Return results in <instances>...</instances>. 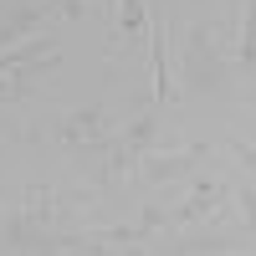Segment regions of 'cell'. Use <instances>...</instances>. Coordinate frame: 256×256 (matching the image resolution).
<instances>
[{
  "label": "cell",
  "instance_id": "obj_13",
  "mask_svg": "<svg viewBox=\"0 0 256 256\" xmlns=\"http://www.w3.org/2000/svg\"><path fill=\"white\" fill-rule=\"evenodd\" d=\"M56 10L67 20H82V10H88V0H56Z\"/></svg>",
  "mask_w": 256,
  "mask_h": 256
},
{
  "label": "cell",
  "instance_id": "obj_12",
  "mask_svg": "<svg viewBox=\"0 0 256 256\" xmlns=\"http://www.w3.org/2000/svg\"><path fill=\"white\" fill-rule=\"evenodd\" d=\"M236 200H241V210H246V226L256 230V190H241Z\"/></svg>",
  "mask_w": 256,
  "mask_h": 256
},
{
  "label": "cell",
  "instance_id": "obj_14",
  "mask_svg": "<svg viewBox=\"0 0 256 256\" xmlns=\"http://www.w3.org/2000/svg\"><path fill=\"white\" fill-rule=\"evenodd\" d=\"M236 159H241L251 174H256V148H251V144H236Z\"/></svg>",
  "mask_w": 256,
  "mask_h": 256
},
{
  "label": "cell",
  "instance_id": "obj_4",
  "mask_svg": "<svg viewBox=\"0 0 256 256\" xmlns=\"http://www.w3.org/2000/svg\"><path fill=\"white\" fill-rule=\"evenodd\" d=\"M200 159H210V148H205V144H184V148H169V154L148 148V154L138 159V174H144L148 184H169V180L190 174V169H200Z\"/></svg>",
  "mask_w": 256,
  "mask_h": 256
},
{
  "label": "cell",
  "instance_id": "obj_5",
  "mask_svg": "<svg viewBox=\"0 0 256 256\" xmlns=\"http://www.w3.org/2000/svg\"><path fill=\"white\" fill-rule=\"evenodd\" d=\"M56 138L67 148H98L108 144V113L102 108H82V113H67L56 123Z\"/></svg>",
  "mask_w": 256,
  "mask_h": 256
},
{
  "label": "cell",
  "instance_id": "obj_6",
  "mask_svg": "<svg viewBox=\"0 0 256 256\" xmlns=\"http://www.w3.org/2000/svg\"><path fill=\"white\" fill-rule=\"evenodd\" d=\"M52 210H56V200H52V190H31V195L20 200V210L10 216V226H6V236H10V241H36L41 230H46V220H52Z\"/></svg>",
  "mask_w": 256,
  "mask_h": 256
},
{
  "label": "cell",
  "instance_id": "obj_8",
  "mask_svg": "<svg viewBox=\"0 0 256 256\" xmlns=\"http://www.w3.org/2000/svg\"><path fill=\"white\" fill-rule=\"evenodd\" d=\"M56 52V41L52 36H20L16 41V46H6V52H0V72H10V67H26V62H36V56H52Z\"/></svg>",
  "mask_w": 256,
  "mask_h": 256
},
{
  "label": "cell",
  "instance_id": "obj_10",
  "mask_svg": "<svg viewBox=\"0 0 256 256\" xmlns=\"http://www.w3.org/2000/svg\"><path fill=\"white\" fill-rule=\"evenodd\" d=\"M236 56L246 67H256V0H246V26H241V41H236Z\"/></svg>",
  "mask_w": 256,
  "mask_h": 256
},
{
  "label": "cell",
  "instance_id": "obj_3",
  "mask_svg": "<svg viewBox=\"0 0 256 256\" xmlns=\"http://www.w3.org/2000/svg\"><path fill=\"white\" fill-rule=\"evenodd\" d=\"M220 36L210 31V26H195L184 41V77H190V88H216L220 82Z\"/></svg>",
  "mask_w": 256,
  "mask_h": 256
},
{
  "label": "cell",
  "instance_id": "obj_7",
  "mask_svg": "<svg viewBox=\"0 0 256 256\" xmlns=\"http://www.w3.org/2000/svg\"><path fill=\"white\" fill-rule=\"evenodd\" d=\"M62 62V52H52V56H36V62H26V67H10V72H0V102H20V98H31L36 88H41V77H46L52 67Z\"/></svg>",
  "mask_w": 256,
  "mask_h": 256
},
{
  "label": "cell",
  "instance_id": "obj_2",
  "mask_svg": "<svg viewBox=\"0 0 256 256\" xmlns=\"http://www.w3.org/2000/svg\"><path fill=\"white\" fill-rule=\"evenodd\" d=\"M220 200H226V184L220 180H195L180 205L164 210V230H184V226H195V220H210L220 210Z\"/></svg>",
  "mask_w": 256,
  "mask_h": 256
},
{
  "label": "cell",
  "instance_id": "obj_9",
  "mask_svg": "<svg viewBox=\"0 0 256 256\" xmlns=\"http://www.w3.org/2000/svg\"><path fill=\"white\" fill-rule=\"evenodd\" d=\"M148 52H154V98L169 102L174 98V82H169V72H164V26L159 20H148Z\"/></svg>",
  "mask_w": 256,
  "mask_h": 256
},
{
  "label": "cell",
  "instance_id": "obj_11",
  "mask_svg": "<svg viewBox=\"0 0 256 256\" xmlns=\"http://www.w3.org/2000/svg\"><path fill=\"white\" fill-rule=\"evenodd\" d=\"M118 20H123V31H128V36L148 31V20H144V6H138V0H123V6H118Z\"/></svg>",
  "mask_w": 256,
  "mask_h": 256
},
{
  "label": "cell",
  "instance_id": "obj_1",
  "mask_svg": "<svg viewBox=\"0 0 256 256\" xmlns=\"http://www.w3.org/2000/svg\"><path fill=\"white\" fill-rule=\"evenodd\" d=\"M154 144H159V118H148V113L134 118V123H128L123 134L108 144V174H134L138 159H144Z\"/></svg>",
  "mask_w": 256,
  "mask_h": 256
}]
</instances>
